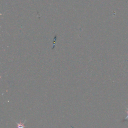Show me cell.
Returning a JSON list of instances; mask_svg holds the SVG:
<instances>
[{
	"label": "cell",
	"mask_w": 128,
	"mask_h": 128,
	"mask_svg": "<svg viewBox=\"0 0 128 128\" xmlns=\"http://www.w3.org/2000/svg\"><path fill=\"white\" fill-rule=\"evenodd\" d=\"M18 124V128H24V126L21 122L20 123H17Z\"/></svg>",
	"instance_id": "cell-1"
},
{
	"label": "cell",
	"mask_w": 128,
	"mask_h": 128,
	"mask_svg": "<svg viewBox=\"0 0 128 128\" xmlns=\"http://www.w3.org/2000/svg\"><path fill=\"white\" fill-rule=\"evenodd\" d=\"M126 108V110H127V113H128V114H127V116H126L124 118V121H125V120H128V108Z\"/></svg>",
	"instance_id": "cell-2"
}]
</instances>
